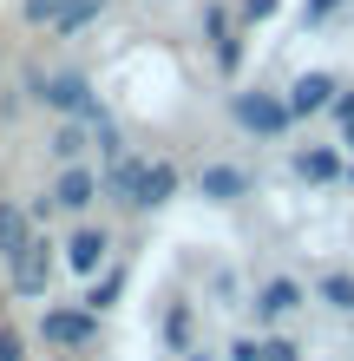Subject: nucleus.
Returning a JSON list of instances; mask_svg holds the SVG:
<instances>
[{
	"instance_id": "2",
	"label": "nucleus",
	"mask_w": 354,
	"mask_h": 361,
	"mask_svg": "<svg viewBox=\"0 0 354 361\" xmlns=\"http://www.w3.org/2000/svg\"><path fill=\"white\" fill-rule=\"evenodd\" d=\"M27 99L33 105H46L53 118H92L99 105V86H92V73H79V66H27Z\"/></svg>"
},
{
	"instance_id": "18",
	"label": "nucleus",
	"mask_w": 354,
	"mask_h": 361,
	"mask_svg": "<svg viewBox=\"0 0 354 361\" xmlns=\"http://www.w3.org/2000/svg\"><path fill=\"white\" fill-rule=\"evenodd\" d=\"M106 7H112V0H72V7H66V13L53 20V33H59V39H72V33H86V27H92V20L106 13Z\"/></svg>"
},
{
	"instance_id": "28",
	"label": "nucleus",
	"mask_w": 354,
	"mask_h": 361,
	"mask_svg": "<svg viewBox=\"0 0 354 361\" xmlns=\"http://www.w3.org/2000/svg\"><path fill=\"white\" fill-rule=\"evenodd\" d=\"M27 217H33V230H46V224H53V217H59V204H53V197H46V190H39V197H33V204H27Z\"/></svg>"
},
{
	"instance_id": "12",
	"label": "nucleus",
	"mask_w": 354,
	"mask_h": 361,
	"mask_svg": "<svg viewBox=\"0 0 354 361\" xmlns=\"http://www.w3.org/2000/svg\"><path fill=\"white\" fill-rule=\"evenodd\" d=\"M289 171L302 184H341L348 158H341V145H302V152H289Z\"/></svg>"
},
{
	"instance_id": "6",
	"label": "nucleus",
	"mask_w": 354,
	"mask_h": 361,
	"mask_svg": "<svg viewBox=\"0 0 354 361\" xmlns=\"http://www.w3.org/2000/svg\"><path fill=\"white\" fill-rule=\"evenodd\" d=\"M53 276H59V243H53V237H33V243L7 263V295H13V302H46Z\"/></svg>"
},
{
	"instance_id": "19",
	"label": "nucleus",
	"mask_w": 354,
	"mask_h": 361,
	"mask_svg": "<svg viewBox=\"0 0 354 361\" xmlns=\"http://www.w3.org/2000/svg\"><path fill=\"white\" fill-rule=\"evenodd\" d=\"M66 7H72V0H20V20H27V27H46V33H53V20L66 13Z\"/></svg>"
},
{
	"instance_id": "7",
	"label": "nucleus",
	"mask_w": 354,
	"mask_h": 361,
	"mask_svg": "<svg viewBox=\"0 0 354 361\" xmlns=\"http://www.w3.org/2000/svg\"><path fill=\"white\" fill-rule=\"evenodd\" d=\"M106 263H118V257H112V230H106V224H72L66 237H59V269H66L72 283H92Z\"/></svg>"
},
{
	"instance_id": "11",
	"label": "nucleus",
	"mask_w": 354,
	"mask_h": 361,
	"mask_svg": "<svg viewBox=\"0 0 354 361\" xmlns=\"http://www.w3.org/2000/svg\"><path fill=\"white\" fill-rule=\"evenodd\" d=\"M158 342H164V355H197V302L191 295H171L164 302V315H158Z\"/></svg>"
},
{
	"instance_id": "13",
	"label": "nucleus",
	"mask_w": 354,
	"mask_h": 361,
	"mask_svg": "<svg viewBox=\"0 0 354 361\" xmlns=\"http://www.w3.org/2000/svg\"><path fill=\"white\" fill-rule=\"evenodd\" d=\"M125 289H132V263H106V269L86 283V295H79V302H86L92 315H112V309L125 302Z\"/></svg>"
},
{
	"instance_id": "31",
	"label": "nucleus",
	"mask_w": 354,
	"mask_h": 361,
	"mask_svg": "<svg viewBox=\"0 0 354 361\" xmlns=\"http://www.w3.org/2000/svg\"><path fill=\"white\" fill-rule=\"evenodd\" d=\"M184 361H217V355H203V348H197V355H184Z\"/></svg>"
},
{
	"instance_id": "23",
	"label": "nucleus",
	"mask_w": 354,
	"mask_h": 361,
	"mask_svg": "<svg viewBox=\"0 0 354 361\" xmlns=\"http://www.w3.org/2000/svg\"><path fill=\"white\" fill-rule=\"evenodd\" d=\"M302 355H308V348L296 342V335H282V329L263 335V361H302Z\"/></svg>"
},
{
	"instance_id": "20",
	"label": "nucleus",
	"mask_w": 354,
	"mask_h": 361,
	"mask_svg": "<svg viewBox=\"0 0 354 361\" xmlns=\"http://www.w3.org/2000/svg\"><path fill=\"white\" fill-rule=\"evenodd\" d=\"M282 13V0H236V27L249 33V27H269V20Z\"/></svg>"
},
{
	"instance_id": "24",
	"label": "nucleus",
	"mask_w": 354,
	"mask_h": 361,
	"mask_svg": "<svg viewBox=\"0 0 354 361\" xmlns=\"http://www.w3.org/2000/svg\"><path fill=\"white\" fill-rule=\"evenodd\" d=\"M0 361H27V335H20L7 315H0Z\"/></svg>"
},
{
	"instance_id": "26",
	"label": "nucleus",
	"mask_w": 354,
	"mask_h": 361,
	"mask_svg": "<svg viewBox=\"0 0 354 361\" xmlns=\"http://www.w3.org/2000/svg\"><path fill=\"white\" fill-rule=\"evenodd\" d=\"M223 355H230V361H263V335H230Z\"/></svg>"
},
{
	"instance_id": "25",
	"label": "nucleus",
	"mask_w": 354,
	"mask_h": 361,
	"mask_svg": "<svg viewBox=\"0 0 354 361\" xmlns=\"http://www.w3.org/2000/svg\"><path fill=\"white\" fill-rule=\"evenodd\" d=\"M210 289H217V302H223V309H236V302H249V295L236 289V269H217V276H210Z\"/></svg>"
},
{
	"instance_id": "15",
	"label": "nucleus",
	"mask_w": 354,
	"mask_h": 361,
	"mask_svg": "<svg viewBox=\"0 0 354 361\" xmlns=\"http://www.w3.org/2000/svg\"><path fill=\"white\" fill-rule=\"evenodd\" d=\"M46 152H53V164H86V152H92V125H86V118H59L53 138H46Z\"/></svg>"
},
{
	"instance_id": "1",
	"label": "nucleus",
	"mask_w": 354,
	"mask_h": 361,
	"mask_svg": "<svg viewBox=\"0 0 354 361\" xmlns=\"http://www.w3.org/2000/svg\"><path fill=\"white\" fill-rule=\"evenodd\" d=\"M106 197L118 204V210H132V217H151V210H164L184 190V171L171 158H138V152H125L118 164H106Z\"/></svg>"
},
{
	"instance_id": "21",
	"label": "nucleus",
	"mask_w": 354,
	"mask_h": 361,
	"mask_svg": "<svg viewBox=\"0 0 354 361\" xmlns=\"http://www.w3.org/2000/svg\"><path fill=\"white\" fill-rule=\"evenodd\" d=\"M341 7H348V0H302V13H296V20H302V33H322Z\"/></svg>"
},
{
	"instance_id": "3",
	"label": "nucleus",
	"mask_w": 354,
	"mask_h": 361,
	"mask_svg": "<svg viewBox=\"0 0 354 361\" xmlns=\"http://www.w3.org/2000/svg\"><path fill=\"white\" fill-rule=\"evenodd\" d=\"M230 125L243 138H263V145H282L296 132V112H289V99L276 86H236L230 92Z\"/></svg>"
},
{
	"instance_id": "27",
	"label": "nucleus",
	"mask_w": 354,
	"mask_h": 361,
	"mask_svg": "<svg viewBox=\"0 0 354 361\" xmlns=\"http://www.w3.org/2000/svg\"><path fill=\"white\" fill-rule=\"evenodd\" d=\"M328 118H335V132H348V125H354V86H341V92H335V105H328Z\"/></svg>"
},
{
	"instance_id": "22",
	"label": "nucleus",
	"mask_w": 354,
	"mask_h": 361,
	"mask_svg": "<svg viewBox=\"0 0 354 361\" xmlns=\"http://www.w3.org/2000/svg\"><path fill=\"white\" fill-rule=\"evenodd\" d=\"M223 33H236V13H230V0H210L203 7V39H223Z\"/></svg>"
},
{
	"instance_id": "14",
	"label": "nucleus",
	"mask_w": 354,
	"mask_h": 361,
	"mask_svg": "<svg viewBox=\"0 0 354 361\" xmlns=\"http://www.w3.org/2000/svg\"><path fill=\"white\" fill-rule=\"evenodd\" d=\"M39 237L33 230V217H27V204H13V197H0V263H13L20 250H27Z\"/></svg>"
},
{
	"instance_id": "10",
	"label": "nucleus",
	"mask_w": 354,
	"mask_h": 361,
	"mask_svg": "<svg viewBox=\"0 0 354 361\" xmlns=\"http://www.w3.org/2000/svg\"><path fill=\"white\" fill-rule=\"evenodd\" d=\"M249 190H256V178H249L243 164H230V158H210V164L197 171V197H203V204H243Z\"/></svg>"
},
{
	"instance_id": "5",
	"label": "nucleus",
	"mask_w": 354,
	"mask_h": 361,
	"mask_svg": "<svg viewBox=\"0 0 354 361\" xmlns=\"http://www.w3.org/2000/svg\"><path fill=\"white\" fill-rule=\"evenodd\" d=\"M315 302V295H308V283L302 276H289V269H276V276H263L256 289H249V315H256V335H276L282 322H296V315Z\"/></svg>"
},
{
	"instance_id": "9",
	"label": "nucleus",
	"mask_w": 354,
	"mask_h": 361,
	"mask_svg": "<svg viewBox=\"0 0 354 361\" xmlns=\"http://www.w3.org/2000/svg\"><path fill=\"white\" fill-rule=\"evenodd\" d=\"M335 92H341V79L322 73V66H308V73H296V79L282 86V99H289V112H296V125H302V118H322L328 105H335Z\"/></svg>"
},
{
	"instance_id": "30",
	"label": "nucleus",
	"mask_w": 354,
	"mask_h": 361,
	"mask_svg": "<svg viewBox=\"0 0 354 361\" xmlns=\"http://www.w3.org/2000/svg\"><path fill=\"white\" fill-rule=\"evenodd\" d=\"M341 145H348V152H354V125H348V132H341Z\"/></svg>"
},
{
	"instance_id": "4",
	"label": "nucleus",
	"mask_w": 354,
	"mask_h": 361,
	"mask_svg": "<svg viewBox=\"0 0 354 361\" xmlns=\"http://www.w3.org/2000/svg\"><path fill=\"white\" fill-rule=\"evenodd\" d=\"M39 342H46L53 355H92L99 342H106V315H92L86 302H46L39 309Z\"/></svg>"
},
{
	"instance_id": "8",
	"label": "nucleus",
	"mask_w": 354,
	"mask_h": 361,
	"mask_svg": "<svg viewBox=\"0 0 354 361\" xmlns=\"http://www.w3.org/2000/svg\"><path fill=\"white\" fill-rule=\"evenodd\" d=\"M46 197L59 204V217L86 224V210L106 197V178H99L92 164H59V171H53V184H46Z\"/></svg>"
},
{
	"instance_id": "16",
	"label": "nucleus",
	"mask_w": 354,
	"mask_h": 361,
	"mask_svg": "<svg viewBox=\"0 0 354 361\" xmlns=\"http://www.w3.org/2000/svg\"><path fill=\"white\" fill-rule=\"evenodd\" d=\"M308 295H315L328 315H354V269H322Z\"/></svg>"
},
{
	"instance_id": "29",
	"label": "nucleus",
	"mask_w": 354,
	"mask_h": 361,
	"mask_svg": "<svg viewBox=\"0 0 354 361\" xmlns=\"http://www.w3.org/2000/svg\"><path fill=\"white\" fill-rule=\"evenodd\" d=\"M0 309H7V263H0Z\"/></svg>"
},
{
	"instance_id": "17",
	"label": "nucleus",
	"mask_w": 354,
	"mask_h": 361,
	"mask_svg": "<svg viewBox=\"0 0 354 361\" xmlns=\"http://www.w3.org/2000/svg\"><path fill=\"white\" fill-rule=\"evenodd\" d=\"M210 66H217L223 79H236V73L249 66V33H243V27L223 33V39H210Z\"/></svg>"
}]
</instances>
